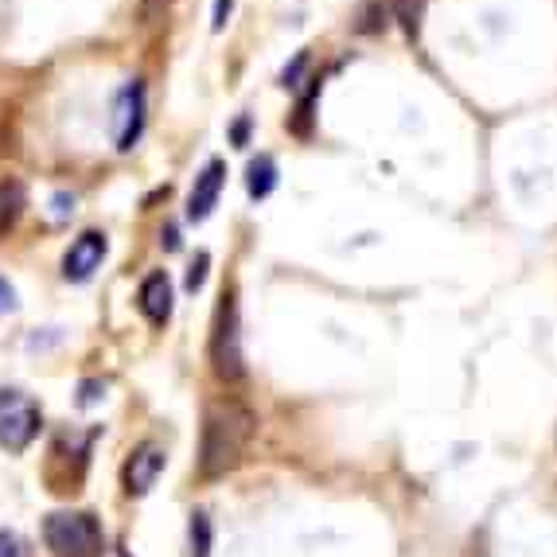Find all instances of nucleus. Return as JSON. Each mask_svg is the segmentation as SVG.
I'll return each mask as SVG.
<instances>
[{
	"label": "nucleus",
	"mask_w": 557,
	"mask_h": 557,
	"mask_svg": "<svg viewBox=\"0 0 557 557\" xmlns=\"http://www.w3.org/2000/svg\"><path fill=\"white\" fill-rule=\"evenodd\" d=\"M253 433H258V418L246 401H214L199 433V480H223L226 472H234L242 456L250 453Z\"/></svg>",
	"instance_id": "f257e3e1"
},
{
	"label": "nucleus",
	"mask_w": 557,
	"mask_h": 557,
	"mask_svg": "<svg viewBox=\"0 0 557 557\" xmlns=\"http://www.w3.org/2000/svg\"><path fill=\"white\" fill-rule=\"evenodd\" d=\"M44 542L55 557H102L106 539L90 511H55L44 519Z\"/></svg>",
	"instance_id": "f03ea898"
},
{
	"label": "nucleus",
	"mask_w": 557,
	"mask_h": 557,
	"mask_svg": "<svg viewBox=\"0 0 557 557\" xmlns=\"http://www.w3.org/2000/svg\"><path fill=\"white\" fill-rule=\"evenodd\" d=\"M44 429V413L32 401V394L0 386V448L4 453H24Z\"/></svg>",
	"instance_id": "7ed1b4c3"
},
{
	"label": "nucleus",
	"mask_w": 557,
	"mask_h": 557,
	"mask_svg": "<svg viewBox=\"0 0 557 557\" xmlns=\"http://www.w3.org/2000/svg\"><path fill=\"white\" fill-rule=\"evenodd\" d=\"M211 362L214 374L223 382H238L246 374V362H242V339H238V308L234 297H226L214 312V327H211Z\"/></svg>",
	"instance_id": "20e7f679"
},
{
	"label": "nucleus",
	"mask_w": 557,
	"mask_h": 557,
	"mask_svg": "<svg viewBox=\"0 0 557 557\" xmlns=\"http://www.w3.org/2000/svg\"><path fill=\"white\" fill-rule=\"evenodd\" d=\"M140 129H145V86H140V78H133L113 102V145L121 152H129Z\"/></svg>",
	"instance_id": "39448f33"
},
{
	"label": "nucleus",
	"mask_w": 557,
	"mask_h": 557,
	"mask_svg": "<svg viewBox=\"0 0 557 557\" xmlns=\"http://www.w3.org/2000/svg\"><path fill=\"white\" fill-rule=\"evenodd\" d=\"M164 465H168L164 448H160L157 441H140V445L129 453V460H125V468H121V483H125V492L149 495L152 487H157Z\"/></svg>",
	"instance_id": "423d86ee"
},
{
	"label": "nucleus",
	"mask_w": 557,
	"mask_h": 557,
	"mask_svg": "<svg viewBox=\"0 0 557 557\" xmlns=\"http://www.w3.org/2000/svg\"><path fill=\"white\" fill-rule=\"evenodd\" d=\"M106 250H110V246H106V234H98V231L78 234V238L71 242L66 258H63V277L66 281H90L94 270L102 265Z\"/></svg>",
	"instance_id": "0eeeda50"
},
{
	"label": "nucleus",
	"mask_w": 557,
	"mask_h": 557,
	"mask_svg": "<svg viewBox=\"0 0 557 557\" xmlns=\"http://www.w3.org/2000/svg\"><path fill=\"white\" fill-rule=\"evenodd\" d=\"M223 184H226V164L223 160H211L196 176V187H191V196H187V219H191V223H203L207 214L214 211Z\"/></svg>",
	"instance_id": "6e6552de"
},
{
	"label": "nucleus",
	"mask_w": 557,
	"mask_h": 557,
	"mask_svg": "<svg viewBox=\"0 0 557 557\" xmlns=\"http://www.w3.org/2000/svg\"><path fill=\"white\" fill-rule=\"evenodd\" d=\"M137 305L152 324H168L172 320V281H168V273H149V277L140 281Z\"/></svg>",
	"instance_id": "1a4fd4ad"
},
{
	"label": "nucleus",
	"mask_w": 557,
	"mask_h": 557,
	"mask_svg": "<svg viewBox=\"0 0 557 557\" xmlns=\"http://www.w3.org/2000/svg\"><path fill=\"white\" fill-rule=\"evenodd\" d=\"M28 207V191L16 180H0V238L20 223V214Z\"/></svg>",
	"instance_id": "9d476101"
},
{
	"label": "nucleus",
	"mask_w": 557,
	"mask_h": 557,
	"mask_svg": "<svg viewBox=\"0 0 557 557\" xmlns=\"http://www.w3.org/2000/svg\"><path fill=\"white\" fill-rule=\"evenodd\" d=\"M246 187H250L253 199H265L277 187V164H273V157H258L250 160V172H246Z\"/></svg>",
	"instance_id": "9b49d317"
},
{
	"label": "nucleus",
	"mask_w": 557,
	"mask_h": 557,
	"mask_svg": "<svg viewBox=\"0 0 557 557\" xmlns=\"http://www.w3.org/2000/svg\"><path fill=\"white\" fill-rule=\"evenodd\" d=\"M211 554V519L203 511L191 515V557Z\"/></svg>",
	"instance_id": "f8f14e48"
},
{
	"label": "nucleus",
	"mask_w": 557,
	"mask_h": 557,
	"mask_svg": "<svg viewBox=\"0 0 557 557\" xmlns=\"http://www.w3.org/2000/svg\"><path fill=\"white\" fill-rule=\"evenodd\" d=\"M421 12H425V0H398V16H401V24H406L409 36H418Z\"/></svg>",
	"instance_id": "ddd939ff"
},
{
	"label": "nucleus",
	"mask_w": 557,
	"mask_h": 557,
	"mask_svg": "<svg viewBox=\"0 0 557 557\" xmlns=\"http://www.w3.org/2000/svg\"><path fill=\"white\" fill-rule=\"evenodd\" d=\"M172 9V0H140V24H160L164 20V12Z\"/></svg>",
	"instance_id": "4468645a"
},
{
	"label": "nucleus",
	"mask_w": 557,
	"mask_h": 557,
	"mask_svg": "<svg viewBox=\"0 0 557 557\" xmlns=\"http://www.w3.org/2000/svg\"><path fill=\"white\" fill-rule=\"evenodd\" d=\"M0 557H28L24 539H20V534H12V530H0Z\"/></svg>",
	"instance_id": "2eb2a0df"
},
{
	"label": "nucleus",
	"mask_w": 557,
	"mask_h": 557,
	"mask_svg": "<svg viewBox=\"0 0 557 557\" xmlns=\"http://www.w3.org/2000/svg\"><path fill=\"white\" fill-rule=\"evenodd\" d=\"M207 253H199L196 258V265H191V273H187V288H191V293H196V288H203V277H207Z\"/></svg>",
	"instance_id": "dca6fc26"
},
{
	"label": "nucleus",
	"mask_w": 557,
	"mask_h": 557,
	"mask_svg": "<svg viewBox=\"0 0 557 557\" xmlns=\"http://www.w3.org/2000/svg\"><path fill=\"white\" fill-rule=\"evenodd\" d=\"M12 308H16V288L0 277V317H4V312H12Z\"/></svg>",
	"instance_id": "f3484780"
},
{
	"label": "nucleus",
	"mask_w": 557,
	"mask_h": 557,
	"mask_svg": "<svg viewBox=\"0 0 557 557\" xmlns=\"http://www.w3.org/2000/svg\"><path fill=\"white\" fill-rule=\"evenodd\" d=\"M226 16H231V0H219V9H214V32L223 28Z\"/></svg>",
	"instance_id": "a211bd4d"
},
{
	"label": "nucleus",
	"mask_w": 557,
	"mask_h": 557,
	"mask_svg": "<svg viewBox=\"0 0 557 557\" xmlns=\"http://www.w3.org/2000/svg\"><path fill=\"white\" fill-rule=\"evenodd\" d=\"M234 140H238V145L246 140V121H238V125H234Z\"/></svg>",
	"instance_id": "6ab92c4d"
}]
</instances>
